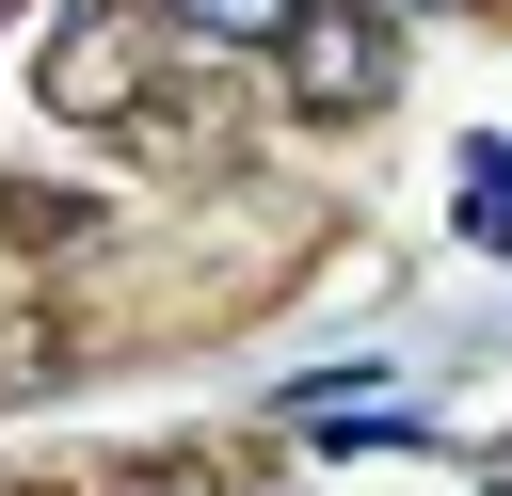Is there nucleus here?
Masks as SVG:
<instances>
[{
  "instance_id": "1",
  "label": "nucleus",
  "mask_w": 512,
  "mask_h": 496,
  "mask_svg": "<svg viewBox=\"0 0 512 496\" xmlns=\"http://www.w3.org/2000/svg\"><path fill=\"white\" fill-rule=\"evenodd\" d=\"M272 64H288V112L352 128V112H384V96H400V16H368V0H288Z\"/></svg>"
},
{
  "instance_id": "2",
  "label": "nucleus",
  "mask_w": 512,
  "mask_h": 496,
  "mask_svg": "<svg viewBox=\"0 0 512 496\" xmlns=\"http://www.w3.org/2000/svg\"><path fill=\"white\" fill-rule=\"evenodd\" d=\"M128 96H144V32H128V16H64V48H48V112L112 128Z\"/></svg>"
},
{
  "instance_id": "3",
  "label": "nucleus",
  "mask_w": 512,
  "mask_h": 496,
  "mask_svg": "<svg viewBox=\"0 0 512 496\" xmlns=\"http://www.w3.org/2000/svg\"><path fill=\"white\" fill-rule=\"evenodd\" d=\"M464 240L512 256V144H464Z\"/></svg>"
},
{
  "instance_id": "4",
  "label": "nucleus",
  "mask_w": 512,
  "mask_h": 496,
  "mask_svg": "<svg viewBox=\"0 0 512 496\" xmlns=\"http://www.w3.org/2000/svg\"><path fill=\"white\" fill-rule=\"evenodd\" d=\"M160 16H176L192 48H272V32H288V0H160Z\"/></svg>"
},
{
  "instance_id": "5",
  "label": "nucleus",
  "mask_w": 512,
  "mask_h": 496,
  "mask_svg": "<svg viewBox=\"0 0 512 496\" xmlns=\"http://www.w3.org/2000/svg\"><path fill=\"white\" fill-rule=\"evenodd\" d=\"M144 496H224V480H208V464H160V480H144Z\"/></svg>"
}]
</instances>
